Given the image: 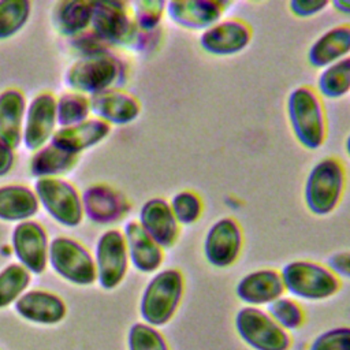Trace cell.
<instances>
[{
    "label": "cell",
    "instance_id": "cell-1",
    "mask_svg": "<svg viewBox=\"0 0 350 350\" xmlns=\"http://www.w3.org/2000/svg\"><path fill=\"white\" fill-rule=\"evenodd\" d=\"M129 78L126 60L107 48L101 52L81 56L64 75V82L74 92L94 96L109 89H122Z\"/></svg>",
    "mask_w": 350,
    "mask_h": 350
},
{
    "label": "cell",
    "instance_id": "cell-2",
    "mask_svg": "<svg viewBox=\"0 0 350 350\" xmlns=\"http://www.w3.org/2000/svg\"><path fill=\"white\" fill-rule=\"evenodd\" d=\"M287 116L295 139L306 149L316 150L327 139V115L316 88L301 85L287 97Z\"/></svg>",
    "mask_w": 350,
    "mask_h": 350
},
{
    "label": "cell",
    "instance_id": "cell-3",
    "mask_svg": "<svg viewBox=\"0 0 350 350\" xmlns=\"http://www.w3.org/2000/svg\"><path fill=\"white\" fill-rule=\"evenodd\" d=\"M185 286L186 280L180 269L157 271L145 286L139 299L142 321L156 328L168 324L180 306Z\"/></svg>",
    "mask_w": 350,
    "mask_h": 350
},
{
    "label": "cell",
    "instance_id": "cell-4",
    "mask_svg": "<svg viewBox=\"0 0 350 350\" xmlns=\"http://www.w3.org/2000/svg\"><path fill=\"white\" fill-rule=\"evenodd\" d=\"M346 189V168L336 156L319 160L309 171L304 186L306 208L316 216L332 213L342 201Z\"/></svg>",
    "mask_w": 350,
    "mask_h": 350
},
{
    "label": "cell",
    "instance_id": "cell-5",
    "mask_svg": "<svg viewBox=\"0 0 350 350\" xmlns=\"http://www.w3.org/2000/svg\"><path fill=\"white\" fill-rule=\"evenodd\" d=\"M284 291L298 301H324L338 294L342 280L327 264L294 260L280 269Z\"/></svg>",
    "mask_w": 350,
    "mask_h": 350
},
{
    "label": "cell",
    "instance_id": "cell-6",
    "mask_svg": "<svg viewBox=\"0 0 350 350\" xmlns=\"http://www.w3.org/2000/svg\"><path fill=\"white\" fill-rule=\"evenodd\" d=\"M241 340L252 350H290L291 335L262 308L242 306L234 317Z\"/></svg>",
    "mask_w": 350,
    "mask_h": 350
},
{
    "label": "cell",
    "instance_id": "cell-7",
    "mask_svg": "<svg viewBox=\"0 0 350 350\" xmlns=\"http://www.w3.org/2000/svg\"><path fill=\"white\" fill-rule=\"evenodd\" d=\"M92 31L108 46L130 48L137 26L130 4L119 0L92 1Z\"/></svg>",
    "mask_w": 350,
    "mask_h": 350
},
{
    "label": "cell",
    "instance_id": "cell-8",
    "mask_svg": "<svg viewBox=\"0 0 350 350\" xmlns=\"http://www.w3.org/2000/svg\"><path fill=\"white\" fill-rule=\"evenodd\" d=\"M48 261L59 276L72 284L89 286L97 280L93 257L75 239L67 237L52 239L49 242Z\"/></svg>",
    "mask_w": 350,
    "mask_h": 350
},
{
    "label": "cell",
    "instance_id": "cell-9",
    "mask_svg": "<svg viewBox=\"0 0 350 350\" xmlns=\"http://www.w3.org/2000/svg\"><path fill=\"white\" fill-rule=\"evenodd\" d=\"M38 202L57 223L77 227L83 219L82 198L78 190L62 178H40L34 183Z\"/></svg>",
    "mask_w": 350,
    "mask_h": 350
},
{
    "label": "cell",
    "instance_id": "cell-10",
    "mask_svg": "<svg viewBox=\"0 0 350 350\" xmlns=\"http://www.w3.org/2000/svg\"><path fill=\"white\" fill-rule=\"evenodd\" d=\"M243 249V231L238 220L231 216L217 219L208 228L202 252L204 257L215 268L231 267L239 258Z\"/></svg>",
    "mask_w": 350,
    "mask_h": 350
},
{
    "label": "cell",
    "instance_id": "cell-11",
    "mask_svg": "<svg viewBox=\"0 0 350 350\" xmlns=\"http://www.w3.org/2000/svg\"><path fill=\"white\" fill-rule=\"evenodd\" d=\"M96 271L98 284L105 290L118 287L129 269V254L124 235L119 230H107L96 245Z\"/></svg>",
    "mask_w": 350,
    "mask_h": 350
},
{
    "label": "cell",
    "instance_id": "cell-12",
    "mask_svg": "<svg viewBox=\"0 0 350 350\" xmlns=\"http://www.w3.org/2000/svg\"><path fill=\"white\" fill-rule=\"evenodd\" d=\"M253 38L252 26L241 18H223L198 38L200 46L213 56H232L246 49Z\"/></svg>",
    "mask_w": 350,
    "mask_h": 350
},
{
    "label": "cell",
    "instance_id": "cell-13",
    "mask_svg": "<svg viewBox=\"0 0 350 350\" xmlns=\"http://www.w3.org/2000/svg\"><path fill=\"white\" fill-rule=\"evenodd\" d=\"M11 243L18 261L25 269L34 275L45 271L49 241L45 228L40 223L34 220L18 223L12 231Z\"/></svg>",
    "mask_w": 350,
    "mask_h": 350
},
{
    "label": "cell",
    "instance_id": "cell-14",
    "mask_svg": "<svg viewBox=\"0 0 350 350\" xmlns=\"http://www.w3.org/2000/svg\"><path fill=\"white\" fill-rule=\"evenodd\" d=\"M83 215L96 224H112L124 219L131 204L129 198L107 183H94L83 190L82 196Z\"/></svg>",
    "mask_w": 350,
    "mask_h": 350
},
{
    "label": "cell",
    "instance_id": "cell-15",
    "mask_svg": "<svg viewBox=\"0 0 350 350\" xmlns=\"http://www.w3.org/2000/svg\"><path fill=\"white\" fill-rule=\"evenodd\" d=\"M56 98L52 93L37 94L26 108L22 141L25 146L36 152L52 139L56 131Z\"/></svg>",
    "mask_w": 350,
    "mask_h": 350
},
{
    "label": "cell",
    "instance_id": "cell-16",
    "mask_svg": "<svg viewBox=\"0 0 350 350\" xmlns=\"http://www.w3.org/2000/svg\"><path fill=\"white\" fill-rule=\"evenodd\" d=\"M137 221L164 250L171 249L180 237V224L176 221L170 202L163 197H153L145 201Z\"/></svg>",
    "mask_w": 350,
    "mask_h": 350
},
{
    "label": "cell",
    "instance_id": "cell-17",
    "mask_svg": "<svg viewBox=\"0 0 350 350\" xmlns=\"http://www.w3.org/2000/svg\"><path fill=\"white\" fill-rule=\"evenodd\" d=\"M280 271L275 268H258L245 273L235 286L237 298L245 306L262 308L284 295Z\"/></svg>",
    "mask_w": 350,
    "mask_h": 350
},
{
    "label": "cell",
    "instance_id": "cell-18",
    "mask_svg": "<svg viewBox=\"0 0 350 350\" xmlns=\"http://www.w3.org/2000/svg\"><path fill=\"white\" fill-rule=\"evenodd\" d=\"M226 8L223 0H171L165 4V14L179 27L204 31L223 19Z\"/></svg>",
    "mask_w": 350,
    "mask_h": 350
},
{
    "label": "cell",
    "instance_id": "cell-19",
    "mask_svg": "<svg viewBox=\"0 0 350 350\" xmlns=\"http://www.w3.org/2000/svg\"><path fill=\"white\" fill-rule=\"evenodd\" d=\"M90 112L105 123L123 126L134 122L141 113V104L123 89H109L89 97Z\"/></svg>",
    "mask_w": 350,
    "mask_h": 350
},
{
    "label": "cell",
    "instance_id": "cell-20",
    "mask_svg": "<svg viewBox=\"0 0 350 350\" xmlns=\"http://www.w3.org/2000/svg\"><path fill=\"white\" fill-rule=\"evenodd\" d=\"M122 232L130 264L138 272L156 273L164 261V249L145 232L137 220L127 221Z\"/></svg>",
    "mask_w": 350,
    "mask_h": 350
},
{
    "label": "cell",
    "instance_id": "cell-21",
    "mask_svg": "<svg viewBox=\"0 0 350 350\" xmlns=\"http://www.w3.org/2000/svg\"><path fill=\"white\" fill-rule=\"evenodd\" d=\"M16 313L27 321L38 324H56L67 313L64 301L45 290H31L23 293L15 301Z\"/></svg>",
    "mask_w": 350,
    "mask_h": 350
},
{
    "label": "cell",
    "instance_id": "cell-22",
    "mask_svg": "<svg viewBox=\"0 0 350 350\" xmlns=\"http://www.w3.org/2000/svg\"><path fill=\"white\" fill-rule=\"evenodd\" d=\"M109 133L111 126L108 123L97 118H89L75 126L56 130L51 144L71 154H79L82 150L100 144Z\"/></svg>",
    "mask_w": 350,
    "mask_h": 350
},
{
    "label": "cell",
    "instance_id": "cell-23",
    "mask_svg": "<svg viewBox=\"0 0 350 350\" xmlns=\"http://www.w3.org/2000/svg\"><path fill=\"white\" fill-rule=\"evenodd\" d=\"M350 55V23L329 27L308 49V62L314 68H324Z\"/></svg>",
    "mask_w": 350,
    "mask_h": 350
},
{
    "label": "cell",
    "instance_id": "cell-24",
    "mask_svg": "<svg viewBox=\"0 0 350 350\" xmlns=\"http://www.w3.org/2000/svg\"><path fill=\"white\" fill-rule=\"evenodd\" d=\"M26 108L25 94L19 89L10 88L0 93V138L14 149L22 142Z\"/></svg>",
    "mask_w": 350,
    "mask_h": 350
},
{
    "label": "cell",
    "instance_id": "cell-25",
    "mask_svg": "<svg viewBox=\"0 0 350 350\" xmlns=\"http://www.w3.org/2000/svg\"><path fill=\"white\" fill-rule=\"evenodd\" d=\"M38 198L30 187L25 185L0 186V220L26 221L38 212Z\"/></svg>",
    "mask_w": 350,
    "mask_h": 350
},
{
    "label": "cell",
    "instance_id": "cell-26",
    "mask_svg": "<svg viewBox=\"0 0 350 350\" xmlns=\"http://www.w3.org/2000/svg\"><path fill=\"white\" fill-rule=\"evenodd\" d=\"M92 21V1L62 0L52 8V25L62 36L75 37L88 30Z\"/></svg>",
    "mask_w": 350,
    "mask_h": 350
},
{
    "label": "cell",
    "instance_id": "cell-27",
    "mask_svg": "<svg viewBox=\"0 0 350 350\" xmlns=\"http://www.w3.org/2000/svg\"><path fill=\"white\" fill-rule=\"evenodd\" d=\"M78 161V154H71L56 148L52 144L36 150L29 163L31 176L40 178H57L70 171Z\"/></svg>",
    "mask_w": 350,
    "mask_h": 350
},
{
    "label": "cell",
    "instance_id": "cell-28",
    "mask_svg": "<svg viewBox=\"0 0 350 350\" xmlns=\"http://www.w3.org/2000/svg\"><path fill=\"white\" fill-rule=\"evenodd\" d=\"M317 93L321 98H342L350 93V55L324 67L317 78Z\"/></svg>",
    "mask_w": 350,
    "mask_h": 350
},
{
    "label": "cell",
    "instance_id": "cell-29",
    "mask_svg": "<svg viewBox=\"0 0 350 350\" xmlns=\"http://www.w3.org/2000/svg\"><path fill=\"white\" fill-rule=\"evenodd\" d=\"M90 103L85 94L77 92L63 93L56 98V119L60 127H71L89 119Z\"/></svg>",
    "mask_w": 350,
    "mask_h": 350
},
{
    "label": "cell",
    "instance_id": "cell-30",
    "mask_svg": "<svg viewBox=\"0 0 350 350\" xmlns=\"http://www.w3.org/2000/svg\"><path fill=\"white\" fill-rule=\"evenodd\" d=\"M269 316L287 332L295 331L305 323V310L298 299L290 295H282L269 304L265 309Z\"/></svg>",
    "mask_w": 350,
    "mask_h": 350
},
{
    "label": "cell",
    "instance_id": "cell-31",
    "mask_svg": "<svg viewBox=\"0 0 350 350\" xmlns=\"http://www.w3.org/2000/svg\"><path fill=\"white\" fill-rule=\"evenodd\" d=\"M30 272L21 264H10L0 272V308L15 302L27 288Z\"/></svg>",
    "mask_w": 350,
    "mask_h": 350
},
{
    "label": "cell",
    "instance_id": "cell-32",
    "mask_svg": "<svg viewBox=\"0 0 350 350\" xmlns=\"http://www.w3.org/2000/svg\"><path fill=\"white\" fill-rule=\"evenodd\" d=\"M30 1L0 0V40L15 36L30 16Z\"/></svg>",
    "mask_w": 350,
    "mask_h": 350
},
{
    "label": "cell",
    "instance_id": "cell-33",
    "mask_svg": "<svg viewBox=\"0 0 350 350\" xmlns=\"http://www.w3.org/2000/svg\"><path fill=\"white\" fill-rule=\"evenodd\" d=\"M171 211L180 226H191L200 220L204 212V202L194 190L176 191L168 201Z\"/></svg>",
    "mask_w": 350,
    "mask_h": 350
},
{
    "label": "cell",
    "instance_id": "cell-34",
    "mask_svg": "<svg viewBox=\"0 0 350 350\" xmlns=\"http://www.w3.org/2000/svg\"><path fill=\"white\" fill-rule=\"evenodd\" d=\"M129 350H170L167 339L159 331L144 321L134 323L127 334Z\"/></svg>",
    "mask_w": 350,
    "mask_h": 350
},
{
    "label": "cell",
    "instance_id": "cell-35",
    "mask_svg": "<svg viewBox=\"0 0 350 350\" xmlns=\"http://www.w3.org/2000/svg\"><path fill=\"white\" fill-rule=\"evenodd\" d=\"M167 1L161 0H138L130 3L134 23L141 30H154L161 26Z\"/></svg>",
    "mask_w": 350,
    "mask_h": 350
},
{
    "label": "cell",
    "instance_id": "cell-36",
    "mask_svg": "<svg viewBox=\"0 0 350 350\" xmlns=\"http://www.w3.org/2000/svg\"><path fill=\"white\" fill-rule=\"evenodd\" d=\"M308 350H350V325H338L316 335Z\"/></svg>",
    "mask_w": 350,
    "mask_h": 350
},
{
    "label": "cell",
    "instance_id": "cell-37",
    "mask_svg": "<svg viewBox=\"0 0 350 350\" xmlns=\"http://www.w3.org/2000/svg\"><path fill=\"white\" fill-rule=\"evenodd\" d=\"M163 36L164 34L161 26L154 30H141L137 27V31L129 49H133L139 53H153L161 45Z\"/></svg>",
    "mask_w": 350,
    "mask_h": 350
},
{
    "label": "cell",
    "instance_id": "cell-38",
    "mask_svg": "<svg viewBox=\"0 0 350 350\" xmlns=\"http://www.w3.org/2000/svg\"><path fill=\"white\" fill-rule=\"evenodd\" d=\"M329 5L327 0H291L288 3V10L293 15L298 18H310Z\"/></svg>",
    "mask_w": 350,
    "mask_h": 350
},
{
    "label": "cell",
    "instance_id": "cell-39",
    "mask_svg": "<svg viewBox=\"0 0 350 350\" xmlns=\"http://www.w3.org/2000/svg\"><path fill=\"white\" fill-rule=\"evenodd\" d=\"M327 267L342 280H350V250L332 253L327 258Z\"/></svg>",
    "mask_w": 350,
    "mask_h": 350
},
{
    "label": "cell",
    "instance_id": "cell-40",
    "mask_svg": "<svg viewBox=\"0 0 350 350\" xmlns=\"http://www.w3.org/2000/svg\"><path fill=\"white\" fill-rule=\"evenodd\" d=\"M15 163L14 148H11L7 142L0 138V178L7 175Z\"/></svg>",
    "mask_w": 350,
    "mask_h": 350
},
{
    "label": "cell",
    "instance_id": "cell-41",
    "mask_svg": "<svg viewBox=\"0 0 350 350\" xmlns=\"http://www.w3.org/2000/svg\"><path fill=\"white\" fill-rule=\"evenodd\" d=\"M329 5L339 14L350 15V0H334L329 1Z\"/></svg>",
    "mask_w": 350,
    "mask_h": 350
},
{
    "label": "cell",
    "instance_id": "cell-42",
    "mask_svg": "<svg viewBox=\"0 0 350 350\" xmlns=\"http://www.w3.org/2000/svg\"><path fill=\"white\" fill-rule=\"evenodd\" d=\"M345 148H346V153H347V156L350 157V134H349V135H347V138H346Z\"/></svg>",
    "mask_w": 350,
    "mask_h": 350
}]
</instances>
